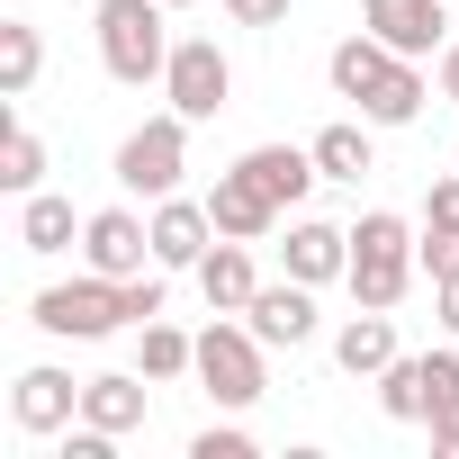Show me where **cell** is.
<instances>
[{"mask_svg":"<svg viewBox=\"0 0 459 459\" xmlns=\"http://www.w3.org/2000/svg\"><path fill=\"white\" fill-rule=\"evenodd\" d=\"M225 19H235V28H280L289 0H225Z\"/></svg>","mask_w":459,"mask_h":459,"instance_id":"4316f807","label":"cell"},{"mask_svg":"<svg viewBox=\"0 0 459 459\" xmlns=\"http://www.w3.org/2000/svg\"><path fill=\"white\" fill-rule=\"evenodd\" d=\"M162 100H171L189 126H207L225 100H235V64H225V46H216V37H180L171 64H162Z\"/></svg>","mask_w":459,"mask_h":459,"instance_id":"52a82bcc","label":"cell"},{"mask_svg":"<svg viewBox=\"0 0 459 459\" xmlns=\"http://www.w3.org/2000/svg\"><path fill=\"white\" fill-rule=\"evenodd\" d=\"M189 280H198L207 316H244V307L262 298V271H253V244H235V235H216V244H207V262H198Z\"/></svg>","mask_w":459,"mask_h":459,"instance_id":"7c38bea8","label":"cell"},{"mask_svg":"<svg viewBox=\"0 0 459 459\" xmlns=\"http://www.w3.org/2000/svg\"><path fill=\"white\" fill-rule=\"evenodd\" d=\"M162 10H189V0H162Z\"/></svg>","mask_w":459,"mask_h":459,"instance_id":"f546056e","label":"cell"},{"mask_svg":"<svg viewBox=\"0 0 459 459\" xmlns=\"http://www.w3.org/2000/svg\"><path fill=\"white\" fill-rule=\"evenodd\" d=\"M432 91H441V100H459V37L432 55Z\"/></svg>","mask_w":459,"mask_h":459,"instance_id":"83f0119b","label":"cell"},{"mask_svg":"<svg viewBox=\"0 0 459 459\" xmlns=\"http://www.w3.org/2000/svg\"><path fill=\"white\" fill-rule=\"evenodd\" d=\"M144 369H100V378H82V423H100V432H144Z\"/></svg>","mask_w":459,"mask_h":459,"instance_id":"2e32d148","label":"cell"},{"mask_svg":"<svg viewBox=\"0 0 459 459\" xmlns=\"http://www.w3.org/2000/svg\"><path fill=\"white\" fill-rule=\"evenodd\" d=\"M262 351H271V342H262L253 325H235V316H216V325L198 333V387H207L216 405H235V414H244V405H262V387H271Z\"/></svg>","mask_w":459,"mask_h":459,"instance_id":"5b68a950","label":"cell"},{"mask_svg":"<svg viewBox=\"0 0 459 459\" xmlns=\"http://www.w3.org/2000/svg\"><path fill=\"white\" fill-rule=\"evenodd\" d=\"M414 271H423V235H414L396 207H369V216L351 225V271H342L351 307H387V316H396V298L414 289Z\"/></svg>","mask_w":459,"mask_h":459,"instance_id":"7a4b0ae2","label":"cell"},{"mask_svg":"<svg viewBox=\"0 0 459 459\" xmlns=\"http://www.w3.org/2000/svg\"><path fill=\"white\" fill-rule=\"evenodd\" d=\"M244 171H253L280 207H298V198L325 180V171H316V144H253V153H244Z\"/></svg>","mask_w":459,"mask_h":459,"instance_id":"ac0fdd59","label":"cell"},{"mask_svg":"<svg viewBox=\"0 0 459 459\" xmlns=\"http://www.w3.org/2000/svg\"><path fill=\"white\" fill-rule=\"evenodd\" d=\"M316 171H325V180H351V189H360V180L378 171L369 117H342V126H325V135H316Z\"/></svg>","mask_w":459,"mask_h":459,"instance_id":"d6986e66","label":"cell"},{"mask_svg":"<svg viewBox=\"0 0 459 459\" xmlns=\"http://www.w3.org/2000/svg\"><path fill=\"white\" fill-rule=\"evenodd\" d=\"M144 342H135V369L153 378V387H171V378H198V333H180V325H135Z\"/></svg>","mask_w":459,"mask_h":459,"instance_id":"ffe728a7","label":"cell"},{"mask_svg":"<svg viewBox=\"0 0 459 459\" xmlns=\"http://www.w3.org/2000/svg\"><path fill=\"white\" fill-rule=\"evenodd\" d=\"M244 325L271 351H298V342H316V289L307 280H262V298L244 307Z\"/></svg>","mask_w":459,"mask_h":459,"instance_id":"8fae6325","label":"cell"},{"mask_svg":"<svg viewBox=\"0 0 459 459\" xmlns=\"http://www.w3.org/2000/svg\"><path fill=\"white\" fill-rule=\"evenodd\" d=\"M325 73H333V91H342L369 126H414V117H423V100H432L423 64H414V55H396V46H378L369 28H360V37H342Z\"/></svg>","mask_w":459,"mask_h":459,"instance_id":"6da1fadb","label":"cell"},{"mask_svg":"<svg viewBox=\"0 0 459 459\" xmlns=\"http://www.w3.org/2000/svg\"><path fill=\"white\" fill-rule=\"evenodd\" d=\"M82 414V378H64V369H19L10 378V423L19 432H64Z\"/></svg>","mask_w":459,"mask_h":459,"instance_id":"9a60e30c","label":"cell"},{"mask_svg":"<svg viewBox=\"0 0 459 459\" xmlns=\"http://www.w3.org/2000/svg\"><path fill=\"white\" fill-rule=\"evenodd\" d=\"M0 189L10 198H28V189H46V144H37V126L10 108L0 117Z\"/></svg>","mask_w":459,"mask_h":459,"instance_id":"44dd1931","label":"cell"},{"mask_svg":"<svg viewBox=\"0 0 459 459\" xmlns=\"http://www.w3.org/2000/svg\"><path fill=\"white\" fill-rule=\"evenodd\" d=\"M207 244H216L207 198H153V262H162V271H198Z\"/></svg>","mask_w":459,"mask_h":459,"instance_id":"4fadbf2b","label":"cell"},{"mask_svg":"<svg viewBox=\"0 0 459 459\" xmlns=\"http://www.w3.org/2000/svg\"><path fill=\"white\" fill-rule=\"evenodd\" d=\"M28 325H37V333H55V342H108V333L126 325V289H117V280H100V271L55 280V289H37Z\"/></svg>","mask_w":459,"mask_h":459,"instance_id":"277c9868","label":"cell"},{"mask_svg":"<svg viewBox=\"0 0 459 459\" xmlns=\"http://www.w3.org/2000/svg\"><path fill=\"white\" fill-rule=\"evenodd\" d=\"M432 316H441V333H459V280H432Z\"/></svg>","mask_w":459,"mask_h":459,"instance_id":"f1b7e54d","label":"cell"},{"mask_svg":"<svg viewBox=\"0 0 459 459\" xmlns=\"http://www.w3.org/2000/svg\"><path fill=\"white\" fill-rule=\"evenodd\" d=\"M280 262H289V280H307V289L342 280V271H351V225H325V216H289V244H280Z\"/></svg>","mask_w":459,"mask_h":459,"instance_id":"5bb4252c","label":"cell"},{"mask_svg":"<svg viewBox=\"0 0 459 459\" xmlns=\"http://www.w3.org/2000/svg\"><path fill=\"white\" fill-rule=\"evenodd\" d=\"M207 216H216V235H235V244H262V235H280V198L235 162V171H216V189H207Z\"/></svg>","mask_w":459,"mask_h":459,"instance_id":"30bf717a","label":"cell"},{"mask_svg":"<svg viewBox=\"0 0 459 459\" xmlns=\"http://www.w3.org/2000/svg\"><path fill=\"white\" fill-rule=\"evenodd\" d=\"M180 171H189V117L180 108L144 117L117 144V189H135V198H180Z\"/></svg>","mask_w":459,"mask_h":459,"instance_id":"8992f818","label":"cell"},{"mask_svg":"<svg viewBox=\"0 0 459 459\" xmlns=\"http://www.w3.org/2000/svg\"><path fill=\"white\" fill-rule=\"evenodd\" d=\"M333 360H342V378H378L396 360V316L387 307H351L342 333H333Z\"/></svg>","mask_w":459,"mask_h":459,"instance_id":"e0dca14e","label":"cell"},{"mask_svg":"<svg viewBox=\"0 0 459 459\" xmlns=\"http://www.w3.org/2000/svg\"><path fill=\"white\" fill-rule=\"evenodd\" d=\"M423 432H432V450H441V459H459V378L432 396V423H423Z\"/></svg>","mask_w":459,"mask_h":459,"instance_id":"484cf974","label":"cell"},{"mask_svg":"<svg viewBox=\"0 0 459 459\" xmlns=\"http://www.w3.org/2000/svg\"><path fill=\"white\" fill-rule=\"evenodd\" d=\"M82 271H100V280H135V271H153V216H135V207H100V216H82Z\"/></svg>","mask_w":459,"mask_h":459,"instance_id":"ba28073f","label":"cell"},{"mask_svg":"<svg viewBox=\"0 0 459 459\" xmlns=\"http://www.w3.org/2000/svg\"><path fill=\"white\" fill-rule=\"evenodd\" d=\"M423 235H459V171L423 189Z\"/></svg>","mask_w":459,"mask_h":459,"instance_id":"d4e9b609","label":"cell"},{"mask_svg":"<svg viewBox=\"0 0 459 459\" xmlns=\"http://www.w3.org/2000/svg\"><path fill=\"white\" fill-rule=\"evenodd\" d=\"M91 28H100V64H108V82H126V91L162 82V64H171V46H180L162 0H100Z\"/></svg>","mask_w":459,"mask_h":459,"instance_id":"3957f363","label":"cell"},{"mask_svg":"<svg viewBox=\"0 0 459 459\" xmlns=\"http://www.w3.org/2000/svg\"><path fill=\"white\" fill-rule=\"evenodd\" d=\"M64 244H73V198L28 189L19 198V253H64Z\"/></svg>","mask_w":459,"mask_h":459,"instance_id":"603a6c76","label":"cell"},{"mask_svg":"<svg viewBox=\"0 0 459 459\" xmlns=\"http://www.w3.org/2000/svg\"><path fill=\"white\" fill-rule=\"evenodd\" d=\"M37 73H46V37L28 19H0V100H28Z\"/></svg>","mask_w":459,"mask_h":459,"instance_id":"7402d4cb","label":"cell"},{"mask_svg":"<svg viewBox=\"0 0 459 459\" xmlns=\"http://www.w3.org/2000/svg\"><path fill=\"white\" fill-rule=\"evenodd\" d=\"M360 28L378 37V46H396V55H441L450 46V0H360Z\"/></svg>","mask_w":459,"mask_h":459,"instance_id":"9c48e42d","label":"cell"},{"mask_svg":"<svg viewBox=\"0 0 459 459\" xmlns=\"http://www.w3.org/2000/svg\"><path fill=\"white\" fill-rule=\"evenodd\" d=\"M253 450H262V441H253L244 423H207V432L189 441V459H253Z\"/></svg>","mask_w":459,"mask_h":459,"instance_id":"cb8c5ba5","label":"cell"}]
</instances>
